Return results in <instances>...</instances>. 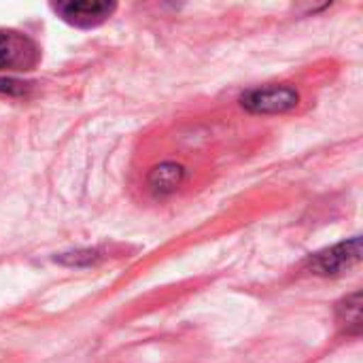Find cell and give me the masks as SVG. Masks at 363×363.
I'll return each mask as SVG.
<instances>
[{"mask_svg":"<svg viewBox=\"0 0 363 363\" xmlns=\"http://www.w3.org/2000/svg\"><path fill=\"white\" fill-rule=\"evenodd\" d=\"M362 259V238L355 236L351 240L338 242L332 249L319 251L306 259V270L317 277H336L345 270L353 268Z\"/></svg>","mask_w":363,"mask_h":363,"instance_id":"obj_1","label":"cell"},{"mask_svg":"<svg viewBox=\"0 0 363 363\" xmlns=\"http://www.w3.org/2000/svg\"><path fill=\"white\" fill-rule=\"evenodd\" d=\"M300 102V94L289 85H268V87H255L240 96L242 108L257 115H274V113H287L296 108Z\"/></svg>","mask_w":363,"mask_h":363,"instance_id":"obj_2","label":"cell"},{"mask_svg":"<svg viewBox=\"0 0 363 363\" xmlns=\"http://www.w3.org/2000/svg\"><path fill=\"white\" fill-rule=\"evenodd\" d=\"M38 57V47L30 36L0 30V70H32Z\"/></svg>","mask_w":363,"mask_h":363,"instance_id":"obj_3","label":"cell"},{"mask_svg":"<svg viewBox=\"0 0 363 363\" xmlns=\"http://www.w3.org/2000/svg\"><path fill=\"white\" fill-rule=\"evenodd\" d=\"M117 9L115 2H102V0H81V2H57L53 4V11L68 23L79 28H94L106 21L113 11Z\"/></svg>","mask_w":363,"mask_h":363,"instance_id":"obj_4","label":"cell"},{"mask_svg":"<svg viewBox=\"0 0 363 363\" xmlns=\"http://www.w3.org/2000/svg\"><path fill=\"white\" fill-rule=\"evenodd\" d=\"M185 170L183 166L174 164V162H164L160 166H155L149 174V187L155 196H168L172 191H177L183 183Z\"/></svg>","mask_w":363,"mask_h":363,"instance_id":"obj_5","label":"cell"},{"mask_svg":"<svg viewBox=\"0 0 363 363\" xmlns=\"http://www.w3.org/2000/svg\"><path fill=\"white\" fill-rule=\"evenodd\" d=\"M336 319L349 336L362 334V291H355L338 302Z\"/></svg>","mask_w":363,"mask_h":363,"instance_id":"obj_6","label":"cell"}]
</instances>
